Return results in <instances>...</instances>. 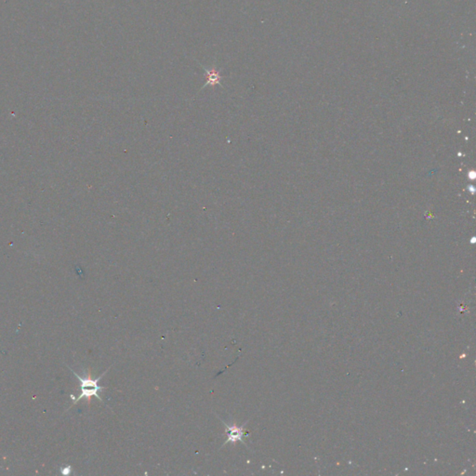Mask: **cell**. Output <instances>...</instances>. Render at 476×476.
<instances>
[{
  "instance_id": "obj_1",
  "label": "cell",
  "mask_w": 476,
  "mask_h": 476,
  "mask_svg": "<svg viewBox=\"0 0 476 476\" xmlns=\"http://www.w3.org/2000/svg\"><path fill=\"white\" fill-rule=\"evenodd\" d=\"M111 368V367L106 369L105 372H103L102 375H100L97 379H93L92 376H91V372L89 371L87 375L85 377H80L79 375L76 374L75 371L72 370V372L74 373V375L76 376V378L78 379V381L80 382V389H81V394H79L77 397L74 396L73 394H71L70 397L73 399V406L76 405V403H78V401L81 400L82 398H86L88 400V403H90V398L92 396H95L97 397L99 400L104 403L103 400H102V397L98 394V392L99 391H102L104 387H101L98 385V381H100L102 379V377L104 375L106 374L108 372L109 369Z\"/></svg>"
},
{
  "instance_id": "obj_2",
  "label": "cell",
  "mask_w": 476,
  "mask_h": 476,
  "mask_svg": "<svg viewBox=\"0 0 476 476\" xmlns=\"http://www.w3.org/2000/svg\"><path fill=\"white\" fill-rule=\"evenodd\" d=\"M221 420H222L223 425L225 427V431H226V434H227V439L224 442V444H222V446H224L225 444H228V443H236L238 441L244 444H246L244 442V440L242 438H243L245 432H246L245 431V426H246L247 422H245L242 426H237L236 423H234L233 425H228L222 419H221Z\"/></svg>"
},
{
  "instance_id": "obj_3",
  "label": "cell",
  "mask_w": 476,
  "mask_h": 476,
  "mask_svg": "<svg viewBox=\"0 0 476 476\" xmlns=\"http://www.w3.org/2000/svg\"><path fill=\"white\" fill-rule=\"evenodd\" d=\"M201 66H202L204 71L207 73V82L204 84L202 89H204L205 87H208V86H212V87H214L215 85L222 86L221 80L223 78V76L220 75V72L217 70L215 66H213V67L210 68V69L206 68L203 65H201Z\"/></svg>"
}]
</instances>
